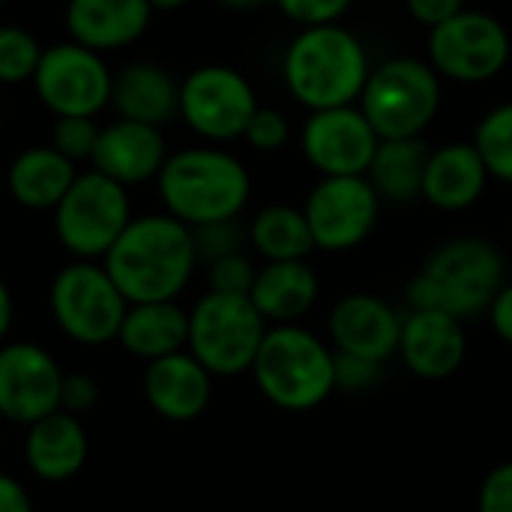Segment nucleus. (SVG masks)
Listing matches in <instances>:
<instances>
[{"mask_svg":"<svg viewBox=\"0 0 512 512\" xmlns=\"http://www.w3.org/2000/svg\"><path fill=\"white\" fill-rule=\"evenodd\" d=\"M102 261L129 306L177 300L198 267L192 228L168 213L132 219Z\"/></svg>","mask_w":512,"mask_h":512,"instance_id":"obj_1","label":"nucleus"},{"mask_svg":"<svg viewBox=\"0 0 512 512\" xmlns=\"http://www.w3.org/2000/svg\"><path fill=\"white\" fill-rule=\"evenodd\" d=\"M369 72L372 63L366 45L342 24L300 27L282 60L288 93L309 111L360 102Z\"/></svg>","mask_w":512,"mask_h":512,"instance_id":"obj_2","label":"nucleus"},{"mask_svg":"<svg viewBox=\"0 0 512 512\" xmlns=\"http://www.w3.org/2000/svg\"><path fill=\"white\" fill-rule=\"evenodd\" d=\"M507 282V264L495 243L483 237H456L438 246L423 270L408 282L411 309L447 312L471 321L489 312Z\"/></svg>","mask_w":512,"mask_h":512,"instance_id":"obj_3","label":"nucleus"},{"mask_svg":"<svg viewBox=\"0 0 512 512\" xmlns=\"http://www.w3.org/2000/svg\"><path fill=\"white\" fill-rule=\"evenodd\" d=\"M156 186L168 216L189 228L237 219L252 195L246 165L222 147H186L171 153Z\"/></svg>","mask_w":512,"mask_h":512,"instance_id":"obj_4","label":"nucleus"},{"mask_svg":"<svg viewBox=\"0 0 512 512\" xmlns=\"http://www.w3.org/2000/svg\"><path fill=\"white\" fill-rule=\"evenodd\" d=\"M267 402L282 411H312L336 390V351L300 324H273L252 363Z\"/></svg>","mask_w":512,"mask_h":512,"instance_id":"obj_5","label":"nucleus"},{"mask_svg":"<svg viewBox=\"0 0 512 512\" xmlns=\"http://www.w3.org/2000/svg\"><path fill=\"white\" fill-rule=\"evenodd\" d=\"M444 102L441 75L417 57H390L369 72L360 111L381 141L420 138Z\"/></svg>","mask_w":512,"mask_h":512,"instance_id":"obj_6","label":"nucleus"},{"mask_svg":"<svg viewBox=\"0 0 512 512\" xmlns=\"http://www.w3.org/2000/svg\"><path fill=\"white\" fill-rule=\"evenodd\" d=\"M270 324L249 297L207 291L189 312L186 351L213 375L234 378L252 372Z\"/></svg>","mask_w":512,"mask_h":512,"instance_id":"obj_7","label":"nucleus"},{"mask_svg":"<svg viewBox=\"0 0 512 512\" xmlns=\"http://www.w3.org/2000/svg\"><path fill=\"white\" fill-rule=\"evenodd\" d=\"M132 222L126 186L99 171L78 174L69 192L54 207V234L78 261L105 258L117 237Z\"/></svg>","mask_w":512,"mask_h":512,"instance_id":"obj_8","label":"nucleus"},{"mask_svg":"<svg viewBox=\"0 0 512 512\" xmlns=\"http://www.w3.org/2000/svg\"><path fill=\"white\" fill-rule=\"evenodd\" d=\"M126 312V297L108 270L93 261L66 264L51 282V315L57 327L81 345H105L117 339Z\"/></svg>","mask_w":512,"mask_h":512,"instance_id":"obj_9","label":"nucleus"},{"mask_svg":"<svg viewBox=\"0 0 512 512\" xmlns=\"http://www.w3.org/2000/svg\"><path fill=\"white\" fill-rule=\"evenodd\" d=\"M429 63L441 78L483 84L498 78L512 54L507 24L483 9H462L429 30Z\"/></svg>","mask_w":512,"mask_h":512,"instance_id":"obj_10","label":"nucleus"},{"mask_svg":"<svg viewBox=\"0 0 512 512\" xmlns=\"http://www.w3.org/2000/svg\"><path fill=\"white\" fill-rule=\"evenodd\" d=\"M258 108L255 87L234 66L207 63L180 81V117L207 141L243 138Z\"/></svg>","mask_w":512,"mask_h":512,"instance_id":"obj_11","label":"nucleus"},{"mask_svg":"<svg viewBox=\"0 0 512 512\" xmlns=\"http://www.w3.org/2000/svg\"><path fill=\"white\" fill-rule=\"evenodd\" d=\"M111 87L114 75L102 54L78 42L48 45L33 75V90L54 117H96L111 105Z\"/></svg>","mask_w":512,"mask_h":512,"instance_id":"obj_12","label":"nucleus"},{"mask_svg":"<svg viewBox=\"0 0 512 512\" xmlns=\"http://www.w3.org/2000/svg\"><path fill=\"white\" fill-rule=\"evenodd\" d=\"M315 249H357L378 225L381 198L369 177H321L303 204Z\"/></svg>","mask_w":512,"mask_h":512,"instance_id":"obj_13","label":"nucleus"},{"mask_svg":"<svg viewBox=\"0 0 512 512\" xmlns=\"http://www.w3.org/2000/svg\"><path fill=\"white\" fill-rule=\"evenodd\" d=\"M381 138L354 105L312 111L300 132L306 162L321 177H366Z\"/></svg>","mask_w":512,"mask_h":512,"instance_id":"obj_14","label":"nucleus"},{"mask_svg":"<svg viewBox=\"0 0 512 512\" xmlns=\"http://www.w3.org/2000/svg\"><path fill=\"white\" fill-rule=\"evenodd\" d=\"M60 390L63 372L45 348L33 342L0 348V417L33 426L60 411Z\"/></svg>","mask_w":512,"mask_h":512,"instance_id":"obj_15","label":"nucleus"},{"mask_svg":"<svg viewBox=\"0 0 512 512\" xmlns=\"http://www.w3.org/2000/svg\"><path fill=\"white\" fill-rule=\"evenodd\" d=\"M330 342L336 354L387 363L399 354L402 315L375 294L357 291L342 297L330 312Z\"/></svg>","mask_w":512,"mask_h":512,"instance_id":"obj_16","label":"nucleus"},{"mask_svg":"<svg viewBox=\"0 0 512 512\" xmlns=\"http://www.w3.org/2000/svg\"><path fill=\"white\" fill-rule=\"evenodd\" d=\"M399 357L405 369H411L423 381L453 378L468 357L465 321L447 312L411 309L402 318Z\"/></svg>","mask_w":512,"mask_h":512,"instance_id":"obj_17","label":"nucleus"},{"mask_svg":"<svg viewBox=\"0 0 512 512\" xmlns=\"http://www.w3.org/2000/svg\"><path fill=\"white\" fill-rule=\"evenodd\" d=\"M168 159V144L162 129L135 123V120H114L99 129L93 147V171L105 174L120 186H135L159 177Z\"/></svg>","mask_w":512,"mask_h":512,"instance_id":"obj_18","label":"nucleus"},{"mask_svg":"<svg viewBox=\"0 0 512 512\" xmlns=\"http://www.w3.org/2000/svg\"><path fill=\"white\" fill-rule=\"evenodd\" d=\"M144 396L159 417L189 423L207 411L213 399V375L189 351H177L147 366Z\"/></svg>","mask_w":512,"mask_h":512,"instance_id":"obj_19","label":"nucleus"},{"mask_svg":"<svg viewBox=\"0 0 512 512\" xmlns=\"http://www.w3.org/2000/svg\"><path fill=\"white\" fill-rule=\"evenodd\" d=\"M153 21L150 0H69L66 30L72 42L105 54L138 42Z\"/></svg>","mask_w":512,"mask_h":512,"instance_id":"obj_20","label":"nucleus"},{"mask_svg":"<svg viewBox=\"0 0 512 512\" xmlns=\"http://www.w3.org/2000/svg\"><path fill=\"white\" fill-rule=\"evenodd\" d=\"M111 108L117 111L120 120H135L162 129L180 114V84L159 63H126L114 75Z\"/></svg>","mask_w":512,"mask_h":512,"instance_id":"obj_21","label":"nucleus"},{"mask_svg":"<svg viewBox=\"0 0 512 512\" xmlns=\"http://www.w3.org/2000/svg\"><path fill=\"white\" fill-rule=\"evenodd\" d=\"M489 186V171L474 144L453 141L429 153L423 174V201L435 210L459 213L474 207Z\"/></svg>","mask_w":512,"mask_h":512,"instance_id":"obj_22","label":"nucleus"},{"mask_svg":"<svg viewBox=\"0 0 512 512\" xmlns=\"http://www.w3.org/2000/svg\"><path fill=\"white\" fill-rule=\"evenodd\" d=\"M24 459L45 483L75 477L87 462V432L81 420L69 411H54L36 420L24 441Z\"/></svg>","mask_w":512,"mask_h":512,"instance_id":"obj_23","label":"nucleus"},{"mask_svg":"<svg viewBox=\"0 0 512 512\" xmlns=\"http://www.w3.org/2000/svg\"><path fill=\"white\" fill-rule=\"evenodd\" d=\"M318 276L306 261H267L249 300L264 315L267 324H297L318 303Z\"/></svg>","mask_w":512,"mask_h":512,"instance_id":"obj_24","label":"nucleus"},{"mask_svg":"<svg viewBox=\"0 0 512 512\" xmlns=\"http://www.w3.org/2000/svg\"><path fill=\"white\" fill-rule=\"evenodd\" d=\"M75 162L48 147H27L9 165V195L27 210H54L75 183Z\"/></svg>","mask_w":512,"mask_h":512,"instance_id":"obj_25","label":"nucleus"},{"mask_svg":"<svg viewBox=\"0 0 512 512\" xmlns=\"http://www.w3.org/2000/svg\"><path fill=\"white\" fill-rule=\"evenodd\" d=\"M120 345L153 363L168 354L186 351L189 345V312L177 306V300H159V303H135L129 306L123 327H120Z\"/></svg>","mask_w":512,"mask_h":512,"instance_id":"obj_26","label":"nucleus"},{"mask_svg":"<svg viewBox=\"0 0 512 512\" xmlns=\"http://www.w3.org/2000/svg\"><path fill=\"white\" fill-rule=\"evenodd\" d=\"M429 153L432 150L423 144V138L381 141L366 174L378 198L393 204H408L423 198V174H426Z\"/></svg>","mask_w":512,"mask_h":512,"instance_id":"obj_27","label":"nucleus"},{"mask_svg":"<svg viewBox=\"0 0 512 512\" xmlns=\"http://www.w3.org/2000/svg\"><path fill=\"white\" fill-rule=\"evenodd\" d=\"M249 243L264 261H306L315 249L303 207L291 204H270L255 213Z\"/></svg>","mask_w":512,"mask_h":512,"instance_id":"obj_28","label":"nucleus"},{"mask_svg":"<svg viewBox=\"0 0 512 512\" xmlns=\"http://www.w3.org/2000/svg\"><path fill=\"white\" fill-rule=\"evenodd\" d=\"M489 171V177L512 183V102L495 105L483 114L471 141Z\"/></svg>","mask_w":512,"mask_h":512,"instance_id":"obj_29","label":"nucleus"},{"mask_svg":"<svg viewBox=\"0 0 512 512\" xmlns=\"http://www.w3.org/2000/svg\"><path fill=\"white\" fill-rule=\"evenodd\" d=\"M42 51L45 48L30 30L18 24H3L0 27V84L33 81Z\"/></svg>","mask_w":512,"mask_h":512,"instance_id":"obj_30","label":"nucleus"},{"mask_svg":"<svg viewBox=\"0 0 512 512\" xmlns=\"http://www.w3.org/2000/svg\"><path fill=\"white\" fill-rule=\"evenodd\" d=\"M249 240V231H243L237 225V219L228 222H210V225H198L192 228V243H195V255L198 264H213L225 255L243 252V243Z\"/></svg>","mask_w":512,"mask_h":512,"instance_id":"obj_31","label":"nucleus"},{"mask_svg":"<svg viewBox=\"0 0 512 512\" xmlns=\"http://www.w3.org/2000/svg\"><path fill=\"white\" fill-rule=\"evenodd\" d=\"M99 129L93 117H57L51 126V147L57 153H63L66 159L78 162V159H90Z\"/></svg>","mask_w":512,"mask_h":512,"instance_id":"obj_32","label":"nucleus"},{"mask_svg":"<svg viewBox=\"0 0 512 512\" xmlns=\"http://www.w3.org/2000/svg\"><path fill=\"white\" fill-rule=\"evenodd\" d=\"M255 276H258V267L249 261L246 252L225 255V258H219V261H213L207 267V282H210V291H216V294L249 297V291L255 285Z\"/></svg>","mask_w":512,"mask_h":512,"instance_id":"obj_33","label":"nucleus"},{"mask_svg":"<svg viewBox=\"0 0 512 512\" xmlns=\"http://www.w3.org/2000/svg\"><path fill=\"white\" fill-rule=\"evenodd\" d=\"M249 147L261 150V153H273V150H282L291 138V123L288 117L279 111V108H258L255 117L249 120L246 126V135Z\"/></svg>","mask_w":512,"mask_h":512,"instance_id":"obj_34","label":"nucleus"},{"mask_svg":"<svg viewBox=\"0 0 512 512\" xmlns=\"http://www.w3.org/2000/svg\"><path fill=\"white\" fill-rule=\"evenodd\" d=\"M276 6L300 27H318L339 24V18L351 9V0H276Z\"/></svg>","mask_w":512,"mask_h":512,"instance_id":"obj_35","label":"nucleus"},{"mask_svg":"<svg viewBox=\"0 0 512 512\" xmlns=\"http://www.w3.org/2000/svg\"><path fill=\"white\" fill-rule=\"evenodd\" d=\"M384 378V363H372L363 357H348L336 354V390L345 393H369L381 384Z\"/></svg>","mask_w":512,"mask_h":512,"instance_id":"obj_36","label":"nucleus"},{"mask_svg":"<svg viewBox=\"0 0 512 512\" xmlns=\"http://www.w3.org/2000/svg\"><path fill=\"white\" fill-rule=\"evenodd\" d=\"M477 512H512V462L495 465L477 495Z\"/></svg>","mask_w":512,"mask_h":512,"instance_id":"obj_37","label":"nucleus"},{"mask_svg":"<svg viewBox=\"0 0 512 512\" xmlns=\"http://www.w3.org/2000/svg\"><path fill=\"white\" fill-rule=\"evenodd\" d=\"M99 399V387L90 375H81V372H72V375H63V390H60V411H69V414H84L96 405Z\"/></svg>","mask_w":512,"mask_h":512,"instance_id":"obj_38","label":"nucleus"},{"mask_svg":"<svg viewBox=\"0 0 512 512\" xmlns=\"http://www.w3.org/2000/svg\"><path fill=\"white\" fill-rule=\"evenodd\" d=\"M405 9L417 24L432 30V27L450 21L453 15H459L468 6H465V0H405Z\"/></svg>","mask_w":512,"mask_h":512,"instance_id":"obj_39","label":"nucleus"},{"mask_svg":"<svg viewBox=\"0 0 512 512\" xmlns=\"http://www.w3.org/2000/svg\"><path fill=\"white\" fill-rule=\"evenodd\" d=\"M489 324L495 330V336L501 342L512 345V282H504V288L498 291V297L489 306Z\"/></svg>","mask_w":512,"mask_h":512,"instance_id":"obj_40","label":"nucleus"},{"mask_svg":"<svg viewBox=\"0 0 512 512\" xmlns=\"http://www.w3.org/2000/svg\"><path fill=\"white\" fill-rule=\"evenodd\" d=\"M0 512H33L27 492L9 474H0Z\"/></svg>","mask_w":512,"mask_h":512,"instance_id":"obj_41","label":"nucleus"},{"mask_svg":"<svg viewBox=\"0 0 512 512\" xmlns=\"http://www.w3.org/2000/svg\"><path fill=\"white\" fill-rule=\"evenodd\" d=\"M9 324H12V294H9L6 282L0 279V339L6 336Z\"/></svg>","mask_w":512,"mask_h":512,"instance_id":"obj_42","label":"nucleus"},{"mask_svg":"<svg viewBox=\"0 0 512 512\" xmlns=\"http://www.w3.org/2000/svg\"><path fill=\"white\" fill-rule=\"evenodd\" d=\"M189 0H150V6H153V12L159 9V12H171V9H180V6H186Z\"/></svg>","mask_w":512,"mask_h":512,"instance_id":"obj_43","label":"nucleus"},{"mask_svg":"<svg viewBox=\"0 0 512 512\" xmlns=\"http://www.w3.org/2000/svg\"><path fill=\"white\" fill-rule=\"evenodd\" d=\"M216 3L234 6V9H252V6H261V3H267V0H216Z\"/></svg>","mask_w":512,"mask_h":512,"instance_id":"obj_44","label":"nucleus"},{"mask_svg":"<svg viewBox=\"0 0 512 512\" xmlns=\"http://www.w3.org/2000/svg\"><path fill=\"white\" fill-rule=\"evenodd\" d=\"M6 3H9V0H0V6H6Z\"/></svg>","mask_w":512,"mask_h":512,"instance_id":"obj_45","label":"nucleus"}]
</instances>
